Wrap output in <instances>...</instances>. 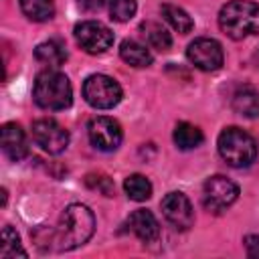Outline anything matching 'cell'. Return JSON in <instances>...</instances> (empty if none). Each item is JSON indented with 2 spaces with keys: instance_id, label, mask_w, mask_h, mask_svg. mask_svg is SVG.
Masks as SVG:
<instances>
[{
  "instance_id": "obj_1",
  "label": "cell",
  "mask_w": 259,
  "mask_h": 259,
  "mask_svg": "<svg viewBox=\"0 0 259 259\" xmlns=\"http://www.w3.org/2000/svg\"><path fill=\"white\" fill-rule=\"evenodd\" d=\"M95 231V217L85 204H69L59 221L57 229V247L61 251H71L81 247L91 239Z\"/></svg>"
},
{
  "instance_id": "obj_2",
  "label": "cell",
  "mask_w": 259,
  "mask_h": 259,
  "mask_svg": "<svg viewBox=\"0 0 259 259\" xmlns=\"http://www.w3.org/2000/svg\"><path fill=\"white\" fill-rule=\"evenodd\" d=\"M34 103L49 111H61L67 109L73 101V89L71 81L65 73L47 69L36 75L34 87H32Z\"/></svg>"
},
{
  "instance_id": "obj_3",
  "label": "cell",
  "mask_w": 259,
  "mask_h": 259,
  "mask_svg": "<svg viewBox=\"0 0 259 259\" xmlns=\"http://www.w3.org/2000/svg\"><path fill=\"white\" fill-rule=\"evenodd\" d=\"M221 30L233 38L241 40L245 36L259 32V4L251 0H231L219 12Z\"/></svg>"
},
{
  "instance_id": "obj_4",
  "label": "cell",
  "mask_w": 259,
  "mask_h": 259,
  "mask_svg": "<svg viewBox=\"0 0 259 259\" xmlns=\"http://www.w3.org/2000/svg\"><path fill=\"white\" fill-rule=\"evenodd\" d=\"M221 158L233 168H247L257 158V144L241 127H225L217 140Z\"/></svg>"
},
{
  "instance_id": "obj_5",
  "label": "cell",
  "mask_w": 259,
  "mask_h": 259,
  "mask_svg": "<svg viewBox=\"0 0 259 259\" xmlns=\"http://www.w3.org/2000/svg\"><path fill=\"white\" fill-rule=\"evenodd\" d=\"M121 87L107 75H89L83 83V97L95 109H111L121 101Z\"/></svg>"
},
{
  "instance_id": "obj_6",
  "label": "cell",
  "mask_w": 259,
  "mask_h": 259,
  "mask_svg": "<svg viewBox=\"0 0 259 259\" xmlns=\"http://www.w3.org/2000/svg\"><path fill=\"white\" fill-rule=\"evenodd\" d=\"M239 196V186L227 176H210L202 186V202L212 212L227 210Z\"/></svg>"
},
{
  "instance_id": "obj_7",
  "label": "cell",
  "mask_w": 259,
  "mask_h": 259,
  "mask_svg": "<svg viewBox=\"0 0 259 259\" xmlns=\"http://www.w3.org/2000/svg\"><path fill=\"white\" fill-rule=\"evenodd\" d=\"M75 40L85 53L101 55L113 45V32L97 20H83L75 26Z\"/></svg>"
},
{
  "instance_id": "obj_8",
  "label": "cell",
  "mask_w": 259,
  "mask_h": 259,
  "mask_svg": "<svg viewBox=\"0 0 259 259\" xmlns=\"http://www.w3.org/2000/svg\"><path fill=\"white\" fill-rule=\"evenodd\" d=\"M186 57L196 69L206 71V73L221 69L225 63V53H223L221 42L214 38H206V36L194 38L186 49Z\"/></svg>"
},
{
  "instance_id": "obj_9",
  "label": "cell",
  "mask_w": 259,
  "mask_h": 259,
  "mask_svg": "<svg viewBox=\"0 0 259 259\" xmlns=\"http://www.w3.org/2000/svg\"><path fill=\"white\" fill-rule=\"evenodd\" d=\"M87 134H89L91 144L101 152L117 150L119 144H121V138H123L121 125L113 117H107V115L93 117L87 125Z\"/></svg>"
},
{
  "instance_id": "obj_10",
  "label": "cell",
  "mask_w": 259,
  "mask_h": 259,
  "mask_svg": "<svg viewBox=\"0 0 259 259\" xmlns=\"http://www.w3.org/2000/svg\"><path fill=\"white\" fill-rule=\"evenodd\" d=\"M32 140L49 154H61L69 146V132L55 119H36L32 123Z\"/></svg>"
},
{
  "instance_id": "obj_11",
  "label": "cell",
  "mask_w": 259,
  "mask_h": 259,
  "mask_svg": "<svg viewBox=\"0 0 259 259\" xmlns=\"http://www.w3.org/2000/svg\"><path fill=\"white\" fill-rule=\"evenodd\" d=\"M162 214L176 231H188L194 223L192 204L182 192H168L162 198Z\"/></svg>"
},
{
  "instance_id": "obj_12",
  "label": "cell",
  "mask_w": 259,
  "mask_h": 259,
  "mask_svg": "<svg viewBox=\"0 0 259 259\" xmlns=\"http://www.w3.org/2000/svg\"><path fill=\"white\" fill-rule=\"evenodd\" d=\"M127 225H130L132 233H134L140 241H144V243H156V241L160 239V223H158V219H156L150 210H146V208L134 210V212L130 214V219H127Z\"/></svg>"
},
{
  "instance_id": "obj_13",
  "label": "cell",
  "mask_w": 259,
  "mask_h": 259,
  "mask_svg": "<svg viewBox=\"0 0 259 259\" xmlns=\"http://www.w3.org/2000/svg\"><path fill=\"white\" fill-rule=\"evenodd\" d=\"M2 150L14 162L22 160L28 154V142H26L24 130L18 123H4L2 125Z\"/></svg>"
},
{
  "instance_id": "obj_14",
  "label": "cell",
  "mask_w": 259,
  "mask_h": 259,
  "mask_svg": "<svg viewBox=\"0 0 259 259\" xmlns=\"http://www.w3.org/2000/svg\"><path fill=\"white\" fill-rule=\"evenodd\" d=\"M231 107L235 113L243 117H249V119L259 117V91L251 85H243L235 89L231 97Z\"/></svg>"
},
{
  "instance_id": "obj_15",
  "label": "cell",
  "mask_w": 259,
  "mask_h": 259,
  "mask_svg": "<svg viewBox=\"0 0 259 259\" xmlns=\"http://www.w3.org/2000/svg\"><path fill=\"white\" fill-rule=\"evenodd\" d=\"M119 57H121L127 65L140 67V69H142V67H150L152 61H154L150 49H146V45H142V42H138V40H132V38H127V40H123V42L119 45Z\"/></svg>"
},
{
  "instance_id": "obj_16",
  "label": "cell",
  "mask_w": 259,
  "mask_h": 259,
  "mask_svg": "<svg viewBox=\"0 0 259 259\" xmlns=\"http://www.w3.org/2000/svg\"><path fill=\"white\" fill-rule=\"evenodd\" d=\"M140 30H142V36H144L148 47H152V49H156L160 53H164V51H168L172 47V36L160 22L146 20V22H142Z\"/></svg>"
},
{
  "instance_id": "obj_17",
  "label": "cell",
  "mask_w": 259,
  "mask_h": 259,
  "mask_svg": "<svg viewBox=\"0 0 259 259\" xmlns=\"http://www.w3.org/2000/svg\"><path fill=\"white\" fill-rule=\"evenodd\" d=\"M34 57L49 67H59L67 61V51L59 40H45L34 49Z\"/></svg>"
},
{
  "instance_id": "obj_18",
  "label": "cell",
  "mask_w": 259,
  "mask_h": 259,
  "mask_svg": "<svg viewBox=\"0 0 259 259\" xmlns=\"http://www.w3.org/2000/svg\"><path fill=\"white\" fill-rule=\"evenodd\" d=\"M162 16H164V20H166L174 30H178L180 34H186V32H190V30L194 28L192 16H190L184 8H180V6L162 4Z\"/></svg>"
},
{
  "instance_id": "obj_19",
  "label": "cell",
  "mask_w": 259,
  "mask_h": 259,
  "mask_svg": "<svg viewBox=\"0 0 259 259\" xmlns=\"http://www.w3.org/2000/svg\"><path fill=\"white\" fill-rule=\"evenodd\" d=\"M202 140H204L202 132L196 125L188 123V121H180L174 127V144L180 150H194L202 144Z\"/></svg>"
},
{
  "instance_id": "obj_20",
  "label": "cell",
  "mask_w": 259,
  "mask_h": 259,
  "mask_svg": "<svg viewBox=\"0 0 259 259\" xmlns=\"http://www.w3.org/2000/svg\"><path fill=\"white\" fill-rule=\"evenodd\" d=\"M18 2H20V10L24 12V16L34 22L51 20L55 14L53 0H18Z\"/></svg>"
},
{
  "instance_id": "obj_21",
  "label": "cell",
  "mask_w": 259,
  "mask_h": 259,
  "mask_svg": "<svg viewBox=\"0 0 259 259\" xmlns=\"http://www.w3.org/2000/svg\"><path fill=\"white\" fill-rule=\"evenodd\" d=\"M123 190L132 200L144 202V200H148L152 196V182L142 174H132V176L125 178Z\"/></svg>"
},
{
  "instance_id": "obj_22",
  "label": "cell",
  "mask_w": 259,
  "mask_h": 259,
  "mask_svg": "<svg viewBox=\"0 0 259 259\" xmlns=\"http://www.w3.org/2000/svg\"><path fill=\"white\" fill-rule=\"evenodd\" d=\"M0 257L2 259H14V257H26V251L20 245V237L12 227L2 229V243H0Z\"/></svg>"
},
{
  "instance_id": "obj_23",
  "label": "cell",
  "mask_w": 259,
  "mask_h": 259,
  "mask_svg": "<svg viewBox=\"0 0 259 259\" xmlns=\"http://www.w3.org/2000/svg\"><path fill=\"white\" fill-rule=\"evenodd\" d=\"M138 10L136 0H109V14L115 22H127Z\"/></svg>"
},
{
  "instance_id": "obj_24",
  "label": "cell",
  "mask_w": 259,
  "mask_h": 259,
  "mask_svg": "<svg viewBox=\"0 0 259 259\" xmlns=\"http://www.w3.org/2000/svg\"><path fill=\"white\" fill-rule=\"evenodd\" d=\"M245 251L251 259H259V235H247L245 237Z\"/></svg>"
},
{
  "instance_id": "obj_25",
  "label": "cell",
  "mask_w": 259,
  "mask_h": 259,
  "mask_svg": "<svg viewBox=\"0 0 259 259\" xmlns=\"http://www.w3.org/2000/svg\"><path fill=\"white\" fill-rule=\"evenodd\" d=\"M81 8L89 10V12H95V10H101L105 4H109V0H77Z\"/></svg>"
},
{
  "instance_id": "obj_26",
  "label": "cell",
  "mask_w": 259,
  "mask_h": 259,
  "mask_svg": "<svg viewBox=\"0 0 259 259\" xmlns=\"http://www.w3.org/2000/svg\"><path fill=\"white\" fill-rule=\"evenodd\" d=\"M255 63H257V67H259V49L255 51Z\"/></svg>"
}]
</instances>
